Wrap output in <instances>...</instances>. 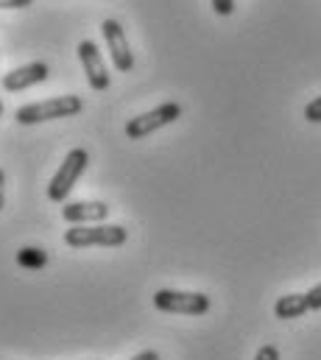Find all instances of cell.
Returning a JSON list of instances; mask_svg holds the SVG:
<instances>
[{"instance_id":"15","label":"cell","mask_w":321,"mask_h":360,"mask_svg":"<svg viewBox=\"0 0 321 360\" xmlns=\"http://www.w3.org/2000/svg\"><path fill=\"white\" fill-rule=\"evenodd\" d=\"M305 296H308V307H310V310H321V285L310 288Z\"/></svg>"},{"instance_id":"3","label":"cell","mask_w":321,"mask_h":360,"mask_svg":"<svg viewBox=\"0 0 321 360\" xmlns=\"http://www.w3.org/2000/svg\"><path fill=\"white\" fill-rule=\"evenodd\" d=\"M87 165H89V154L84 148H70L68 157L62 160L59 171L54 174V179L48 184V198L56 201V204H65L68 195H70V190L79 184L81 174L87 171Z\"/></svg>"},{"instance_id":"2","label":"cell","mask_w":321,"mask_h":360,"mask_svg":"<svg viewBox=\"0 0 321 360\" xmlns=\"http://www.w3.org/2000/svg\"><path fill=\"white\" fill-rule=\"evenodd\" d=\"M129 240L126 226L120 224H87V226H70L65 232V243L73 249H89V246H103L115 249Z\"/></svg>"},{"instance_id":"19","label":"cell","mask_w":321,"mask_h":360,"mask_svg":"<svg viewBox=\"0 0 321 360\" xmlns=\"http://www.w3.org/2000/svg\"><path fill=\"white\" fill-rule=\"evenodd\" d=\"M0 117H3V101H0Z\"/></svg>"},{"instance_id":"18","label":"cell","mask_w":321,"mask_h":360,"mask_svg":"<svg viewBox=\"0 0 321 360\" xmlns=\"http://www.w3.org/2000/svg\"><path fill=\"white\" fill-rule=\"evenodd\" d=\"M3 201H6V174L0 168V210H3Z\"/></svg>"},{"instance_id":"9","label":"cell","mask_w":321,"mask_h":360,"mask_svg":"<svg viewBox=\"0 0 321 360\" xmlns=\"http://www.w3.org/2000/svg\"><path fill=\"white\" fill-rule=\"evenodd\" d=\"M48 73H51V70H48L45 62H31V65H23V68L6 73L0 84H3L6 92H23V90H28V87H34V84H42V82L48 79Z\"/></svg>"},{"instance_id":"12","label":"cell","mask_w":321,"mask_h":360,"mask_svg":"<svg viewBox=\"0 0 321 360\" xmlns=\"http://www.w3.org/2000/svg\"><path fill=\"white\" fill-rule=\"evenodd\" d=\"M305 120H308V123H321V95L313 98V101L305 106Z\"/></svg>"},{"instance_id":"1","label":"cell","mask_w":321,"mask_h":360,"mask_svg":"<svg viewBox=\"0 0 321 360\" xmlns=\"http://www.w3.org/2000/svg\"><path fill=\"white\" fill-rule=\"evenodd\" d=\"M84 109V101L79 95H56L48 101H37V103H25L17 109V123L23 126H37L45 120H62V117H76Z\"/></svg>"},{"instance_id":"4","label":"cell","mask_w":321,"mask_h":360,"mask_svg":"<svg viewBox=\"0 0 321 360\" xmlns=\"http://www.w3.org/2000/svg\"><path fill=\"white\" fill-rule=\"evenodd\" d=\"M154 307L162 313H182V316H204L210 310V296L196 290H168L154 293Z\"/></svg>"},{"instance_id":"7","label":"cell","mask_w":321,"mask_h":360,"mask_svg":"<svg viewBox=\"0 0 321 360\" xmlns=\"http://www.w3.org/2000/svg\"><path fill=\"white\" fill-rule=\"evenodd\" d=\"M76 51H79V62H81V68H84V76H87L89 87L95 92L109 90L112 79H109V70H106V62H103L98 45H95L92 39H81Z\"/></svg>"},{"instance_id":"13","label":"cell","mask_w":321,"mask_h":360,"mask_svg":"<svg viewBox=\"0 0 321 360\" xmlns=\"http://www.w3.org/2000/svg\"><path fill=\"white\" fill-rule=\"evenodd\" d=\"M213 11L218 17H229L235 11V0H213Z\"/></svg>"},{"instance_id":"17","label":"cell","mask_w":321,"mask_h":360,"mask_svg":"<svg viewBox=\"0 0 321 360\" xmlns=\"http://www.w3.org/2000/svg\"><path fill=\"white\" fill-rule=\"evenodd\" d=\"M132 360H162L154 349H146V352H140V355H134Z\"/></svg>"},{"instance_id":"5","label":"cell","mask_w":321,"mask_h":360,"mask_svg":"<svg viewBox=\"0 0 321 360\" xmlns=\"http://www.w3.org/2000/svg\"><path fill=\"white\" fill-rule=\"evenodd\" d=\"M179 117H182V106H179L176 101H165L157 109L132 117V120L126 123V137H129V140H143V137L154 134L157 129H162V126L176 123Z\"/></svg>"},{"instance_id":"11","label":"cell","mask_w":321,"mask_h":360,"mask_svg":"<svg viewBox=\"0 0 321 360\" xmlns=\"http://www.w3.org/2000/svg\"><path fill=\"white\" fill-rule=\"evenodd\" d=\"M45 263H48V255H45V249H37V246H25V249H20V252H17V266H23V269L37 271V269H42Z\"/></svg>"},{"instance_id":"8","label":"cell","mask_w":321,"mask_h":360,"mask_svg":"<svg viewBox=\"0 0 321 360\" xmlns=\"http://www.w3.org/2000/svg\"><path fill=\"white\" fill-rule=\"evenodd\" d=\"M106 201H65L62 204V218L73 226H87V224H101L109 215Z\"/></svg>"},{"instance_id":"10","label":"cell","mask_w":321,"mask_h":360,"mask_svg":"<svg viewBox=\"0 0 321 360\" xmlns=\"http://www.w3.org/2000/svg\"><path fill=\"white\" fill-rule=\"evenodd\" d=\"M308 296L305 293H285L277 299L274 304V316L282 319V321H291V319H302L308 313Z\"/></svg>"},{"instance_id":"6","label":"cell","mask_w":321,"mask_h":360,"mask_svg":"<svg viewBox=\"0 0 321 360\" xmlns=\"http://www.w3.org/2000/svg\"><path fill=\"white\" fill-rule=\"evenodd\" d=\"M101 34L106 39V48H109V56H112L115 70L129 73L134 68V51L129 48V37H126L123 25L118 20H103L101 22Z\"/></svg>"},{"instance_id":"14","label":"cell","mask_w":321,"mask_h":360,"mask_svg":"<svg viewBox=\"0 0 321 360\" xmlns=\"http://www.w3.org/2000/svg\"><path fill=\"white\" fill-rule=\"evenodd\" d=\"M254 360H279V349L274 344H265V347H260V352L254 355Z\"/></svg>"},{"instance_id":"16","label":"cell","mask_w":321,"mask_h":360,"mask_svg":"<svg viewBox=\"0 0 321 360\" xmlns=\"http://www.w3.org/2000/svg\"><path fill=\"white\" fill-rule=\"evenodd\" d=\"M34 0H0V8H28Z\"/></svg>"}]
</instances>
